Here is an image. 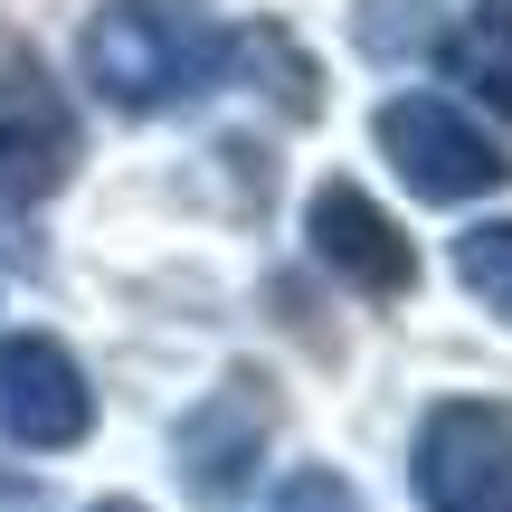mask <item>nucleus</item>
<instances>
[{"instance_id": "1", "label": "nucleus", "mask_w": 512, "mask_h": 512, "mask_svg": "<svg viewBox=\"0 0 512 512\" xmlns=\"http://www.w3.org/2000/svg\"><path fill=\"white\" fill-rule=\"evenodd\" d=\"M76 76L114 114H181L209 86H228V29L200 0H105L76 29Z\"/></svg>"}, {"instance_id": "2", "label": "nucleus", "mask_w": 512, "mask_h": 512, "mask_svg": "<svg viewBox=\"0 0 512 512\" xmlns=\"http://www.w3.org/2000/svg\"><path fill=\"white\" fill-rule=\"evenodd\" d=\"M370 143L389 152V171L408 181V200H437V209H465V200H494L512 181V152L475 114H456L446 95H389L370 114Z\"/></svg>"}, {"instance_id": "3", "label": "nucleus", "mask_w": 512, "mask_h": 512, "mask_svg": "<svg viewBox=\"0 0 512 512\" xmlns=\"http://www.w3.org/2000/svg\"><path fill=\"white\" fill-rule=\"evenodd\" d=\"M418 512H512V408L503 399H437L408 446Z\"/></svg>"}, {"instance_id": "4", "label": "nucleus", "mask_w": 512, "mask_h": 512, "mask_svg": "<svg viewBox=\"0 0 512 512\" xmlns=\"http://www.w3.org/2000/svg\"><path fill=\"white\" fill-rule=\"evenodd\" d=\"M266 437H275V389L238 361V370H219V389H209L181 427H171V475L190 484L200 512H238L256 494Z\"/></svg>"}, {"instance_id": "5", "label": "nucleus", "mask_w": 512, "mask_h": 512, "mask_svg": "<svg viewBox=\"0 0 512 512\" xmlns=\"http://www.w3.org/2000/svg\"><path fill=\"white\" fill-rule=\"evenodd\" d=\"M86 162V133H76V105L57 95V76L38 67L29 48H0V209H48L57 190Z\"/></svg>"}, {"instance_id": "6", "label": "nucleus", "mask_w": 512, "mask_h": 512, "mask_svg": "<svg viewBox=\"0 0 512 512\" xmlns=\"http://www.w3.org/2000/svg\"><path fill=\"white\" fill-rule=\"evenodd\" d=\"M304 247L323 275H342L351 294H370V304H399V294H418V247H408V228L389 219L380 200H370L361 181H313L304 200Z\"/></svg>"}, {"instance_id": "7", "label": "nucleus", "mask_w": 512, "mask_h": 512, "mask_svg": "<svg viewBox=\"0 0 512 512\" xmlns=\"http://www.w3.org/2000/svg\"><path fill=\"white\" fill-rule=\"evenodd\" d=\"M0 437L29 456H67L95 437V389L57 332H10L0 342Z\"/></svg>"}, {"instance_id": "8", "label": "nucleus", "mask_w": 512, "mask_h": 512, "mask_svg": "<svg viewBox=\"0 0 512 512\" xmlns=\"http://www.w3.org/2000/svg\"><path fill=\"white\" fill-rule=\"evenodd\" d=\"M437 67L456 76V86L475 95L494 124H512V0H475V10H465V29L437 38Z\"/></svg>"}, {"instance_id": "9", "label": "nucleus", "mask_w": 512, "mask_h": 512, "mask_svg": "<svg viewBox=\"0 0 512 512\" xmlns=\"http://www.w3.org/2000/svg\"><path fill=\"white\" fill-rule=\"evenodd\" d=\"M228 67H247L256 86H266L275 105L294 114V124H313V114H323V76H313V57L294 48V29H275V19H256V29H228Z\"/></svg>"}, {"instance_id": "10", "label": "nucleus", "mask_w": 512, "mask_h": 512, "mask_svg": "<svg viewBox=\"0 0 512 512\" xmlns=\"http://www.w3.org/2000/svg\"><path fill=\"white\" fill-rule=\"evenodd\" d=\"M437 0H351V48L370 57V67H418V57H437Z\"/></svg>"}, {"instance_id": "11", "label": "nucleus", "mask_w": 512, "mask_h": 512, "mask_svg": "<svg viewBox=\"0 0 512 512\" xmlns=\"http://www.w3.org/2000/svg\"><path fill=\"white\" fill-rule=\"evenodd\" d=\"M456 285L475 294L494 323H512V219H475L456 238Z\"/></svg>"}, {"instance_id": "12", "label": "nucleus", "mask_w": 512, "mask_h": 512, "mask_svg": "<svg viewBox=\"0 0 512 512\" xmlns=\"http://www.w3.org/2000/svg\"><path fill=\"white\" fill-rule=\"evenodd\" d=\"M266 512H361V494H351L332 465H304V475H285L266 494Z\"/></svg>"}, {"instance_id": "13", "label": "nucleus", "mask_w": 512, "mask_h": 512, "mask_svg": "<svg viewBox=\"0 0 512 512\" xmlns=\"http://www.w3.org/2000/svg\"><path fill=\"white\" fill-rule=\"evenodd\" d=\"M0 512H48V494H38L29 475H10V465H0Z\"/></svg>"}, {"instance_id": "14", "label": "nucleus", "mask_w": 512, "mask_h": 512, "mask_svg": "<svg viewBox=\"0 0 512 512\" xmlns=\"http://www.w3.org/2000/svg\"><path fill=\"white\" fill-rule=\"evenodd\" d=\"M95 512H152V503H133V494H114V503H95Z\"/></svg>"}]
</instances>
